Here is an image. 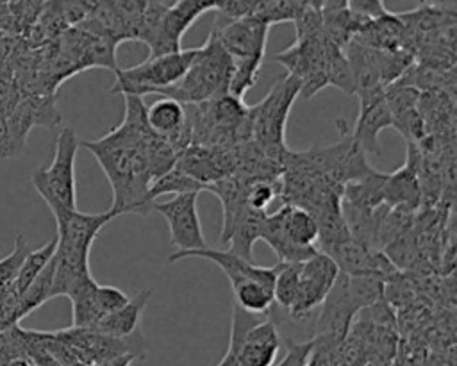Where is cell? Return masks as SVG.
Returning <instances> with one entry per match:
<instances>
[{"label": "cell", "instance_id": "cell-15", "mask_svg": "<svg viewBox=\"0 0 457 366\" xmlns=\"http://www.w3.org/2000/svg\"><path fill=\"white\" fill-rule=\"evenodd\" d=\"M216 0H177L162 14L157 30L148 43L150 55L159 57L182 50L180 39L186 30L205 12L214 11Z\"/></svg>", "mask_w": 457, "mask_h": 366}, {"label": "cell", "instance_id": "cell-4", "mask_svg": "<svg viewBox=\"0 0 457 366\" xmlns=\"http://www.w3.org/2000/svg\"><path fill=\"white\" fill-rule=\"evenodd\" d=\"M232 79V59L211 29L205 43L187 68V71L171 86L159 89L155 95L171 98L182 105H196L228 93Z\"/></svg>", "mask_w": 457, "mask_h": 366}, {"label": "cell", "instance_id": "cell-2", "mask_svg": "<svg viewBox=\"0 0 457 366\" xmlns=\"http://www.w3.org/2000/svg\"><path fill=\"white\" fill-rule=\"evenodd\" d=\"M57 223V246L54 254V282L52 298H71L87 282L93 280L89 270V250L98 237L100 230L116 218L107 209L98 214L77 211H52Z\"/></svg>", "mask_w": 457, "mask_h": 366}, {"label": "cell", "instance_id": "cell-14", "mask_svg": "<svg viewBox=\"0 0 457 366\" xmlns=\"http://www.w3.org/2000/svg\"><path fill=\"white\" fill-rule=\"evenodd\" d=\"M337 275V264L321 252H316L312 257L300 262V279L296 296L291 307L287 309L289 316L293 320L307 318L318 305L323 304Z\"/></svg>", "mask_w": 457, "mask_h": 366}, {"label": "cell", "instance_id": "cell-29", "mask_svg": "<svg viewBox=\"0 0 457 366\" xmlns=\"http://www.w3.org/2000/svg\"><path fill=\"white\" fill-rule=\"evenodd\" d=\"M327 82L328 86H336L346 95H355V80L345 50L332 43L328 45L327 54Z\"/></svg>", "mask_w": 457, "mask_h": 366}, {"label": "cell", "instance_id": "cell-28", "mask_svg": "<svg viewBox=\"0 0 457 366\" xmlns=\"http://www.w3.org/2000/svg\"><path fill=\"white\" fill-rule=\"evenodd\" d=\"M300 262H277L273 280V302L282 309H289L298 287Z\"/></svg>", "mask_w": 457, "mask_h": 366}, {"label": "cell", "instance_id": "cell-17", "mask_svg": "<svg viewBox=\"0 0 457 366\" xmlns=\"http://www.w3.org/2000/svg\"><path fill=\"white\" fill-rule=\"evenodd\" d=\"M61 121V112L54 104V95L36 96L21 95L14 109L7 118L9 127V148L11 157L23 150L25 139L34 125H43L46 129L55 127Z\"/></svg>", "mask_w": 457, "mask_h": 366}, {"label": "cell", "instance_id": "cell-26", "mask_svg": "<svg viewBox=\"0 0 457 366\" xmlns=\"http://www.w3.org/2000/svg\"><path fill=\"white\" fill-rule=\"evenodd\" d=\"M55 246H57V239L55 236L45 243L43 246L36 248V250H29L27 255L23 257V262L18 270V277H16V282H14V293L18 295V300L20 296L27 291V287L32 284V280L43 271V268L50 262V259L54 257L55 254Z\"/></svg>", "mask_w": 457, "mask_h": 366}, {"label": "cell", "instance_id": "cell-7", "mask_svg": "<svg viewBox=\"0 0 457 366\" xmlns=\"http://www.w3.org/2000/svg\"><path fill=\"white\" fill-rule=\"evenodd\" d=\"M261 239L271 246L278 262H303L318 252V225L309 211L282 204L266 214Z\"/></svg>", "mask_w": 457, "mask_h": 366}, {"label": "cell", "instance_id": "cell-34", "mask_svg": "<svg viewBox=\"0 0 457 366\" xmlns=\"http://www.w3.org/2000/svg\"><path fill=\"white\" fill-rule=\"evenodd\" d=\"M136 359H137L136 355H130V354H127V355H120V357H114V359H111V361H107V362H104V364H100V366H130V364H132Z\"/></svg>", "mask_w": 457, "mask_h": 366}, {"label": "cell", "instance_id": "cell-24", "mask_svg": "<svg viewBox=\"0 0 457 366\" xmlns=\"http://www.w3.org/2000/svg\"><path fill=\"white\" fill-rule=\"evenodd\" d=\"M266 220V212L264 211H255L252 207H245L239 216L236 218L228 239H227V250H230L232 254L239 255L245 261L253 262V243L257 239H261V232H262V225Z\"/></svg>", "mask_w": 457, "mask_h": 366}, {"label": "cell", "instance_id": "cell-12", "mask_svg": "<svg viewBox=\"0 0 457 366\" xmlns=\"http://www.w3.org/2000/svg\"><path fill=\"white\" fill-rule=\"evenodd\" d=\"M330 41L325 34L295 39L291 46L275 54V61L286 66L287 75L300 82V95L311 98L328 86L327 82V54Z\"/></svg>", "mask_w": 457, "mask_h": 366}, {"label": "cell", "instance_id": "cell-33", "mask_svg": "<svg viewBox=\"0 0 457 366\" xmlns=\"http://www.w3.org/2000/svg\"><path fill=\"white\" fill-rule=\"evenodd\" d=\"M312 355V339L305 343H287V354L277 366H309Z\"/></svg>", "mask_w": 457, "mask_h": 366}, {"label": "cell", "instance_id": "cell-20", "mask_svg": "<svg viewBox=\"0 0 457 366\" xmlns=\"http://www.w3.org/2000/svg\"><path fill=\"white\" fill-rule=\"evenodd\" d=\"M361 107L355 129L350 130L355 143L364 154H378V134L386 127H393L391 112L386 102V89H373L357 95Z\"/></svg>", "mask_w": 457, "mask_h": 366}, {"label": "cell", "instance_id": "cell-10", "mask_svg": "<svg viewBox=\"0 0 457 366\" xmlns=\"http://www.w3.org/2000/svg\"><path fill=\"white\" fill-rule=\"evenodd\" d=\"M198 46L195 48H182L175 54L148 57L146 61L125 68L116 70V80L111 86V93H121L143 96V95H155L159 89H164L175 84L191 66Z\"/></svg>", "mask_w": 457, "mask_h": 366}, {"label": "cell", "instance_id": "cell-16", "mask_svg": "<svg viewBox=\"0 0 457 366\" xmlns=\"http://www.w3.org/2000/svg\"><path fill=\"white\" fill-rule=\"evenodd\" d=\"M237 166V148L225 146H200L189 145L179 157L173 168L200 182L211 186L216 180L230 175Z\"/></svg>", "mask_w": 457, "mask_h": 366}, {"label": "cell", "instance_id": "cell-19", "mask_svg": "<svg viewBox=\"0 0 457 366\" xmlns=\"http://www.w3.org/2000/svg\"><path fill=\"white\" fill-rule=\"evenodd\" d=\"M420 164H421L420 146L416 143H409L405 164L398 168L395 173H389L386 177L384 204L389 209L412 214V211L418 207L421 200V187H420V177H418Z\"/></svg>", "mask_w": 457, "mask_h": 366}, {"label": "cell", "instance_id": "cell-1", "mask_svg": "<svg viewBox=\"0 0 457 366\" xmlns=\"http://www.w3.org/2000/svg\"><path fill=\"white\" fill-rule=\"evenodd\" d=\"M125 114L118 127L105 136L91 141H80L104 170L111 189L116 216L136 212L148 214L152 204L148 187L152 184L148 166V146L157 137L146 123V107L141 96L125 95Z\"/></svg>", "mask_w": 457, "mask_h": 366}, {"label": "cell", "instance_id": "cell-22", "mask_svg": "<svg viewBox=\"0 0 457 366\" xmlns=\"http://www.w3.org/2000/svg\"><path fill=\"white\" fill-rule=\"evenodd\" d=\"M187 257H200V259H207V261L218 264L223 270V273L227 275L228 282H230V287H234V286H237V284H241L245 280H250V279H257V280H271V279H275V266H271V268L257 266V264H253L250 261L241 259L239 255L232 254L227 248L207 246V248L191 250V252H173L168 257V261L175 262V261L187 259Z\"/></svg>", "mask_w": 457, "mask_h": 366}, {"label": "cell", "instance_id": "cell-3", "mask_svg": "<svg viewBox=\"0 0 457 366\" xmlns=\"http://www.w3.org/2000/svg\"><path fill=\"white\" fill-rule=\"evenodd\" d=\"M191 127V145L237 148L252 141L250 105L232 95L184 105Z\"/></svg>", "mask_w": 457, "mask_h": 366}, {"label": "cell", "instance_id": "cell-5", "mask_svg": "<svg viewBox=\"0 0 457 366\" xmlns=\"http://www.w3.org/2000/svg\"><path fill=\"white\" fill-rule=\"evenodd\" d=\"M220 45L232 59L228 95L241 98L255 86L264 62L270 25L255 16L212 27Z\"/></svg>", "mask_w": 457, "mask_h": 366}, {"label": "cell", "instance_id": "cell-18", "mask_svg": "<svg viewBox=\"0 0 457 366\" xmlns=\"http://www.w3.org/2000/svg\"><path fill=\"white\" fill-rule=\"evenodd\" d=\"M71 302V327L95 329L107 314L114 312L129 302V296L114 286H100L91 280L77 295L70 298Z\"/></svg>", "mask_w": 457, "mask_h": 366}, {"label": "cell", "instance_id": "cell-8", "mask_svg": "<svg viewBox=\"0 0 457 366\" xmlns=\"http://www.w3.org/2000/svg\"><path fill=\"white\" fill-rule=\"evenodd\" d=\"M79 148L80 141L75 130L64 127L57 136L52 162L32 173V186L50 211H77L75 157Z\"/></svg>", "mask_w": 457, "mask_h": 366}, {"label": "cell", "instance_id": "cell-30", "mask_svg": "<svg viewBox=\"0 0 457 366\" xmlns=\"http://www.w3.org/2000/svg\"><path fill=\"white\" fill-rule=\"evenodd\" d=\"M305 7V0H257L253 16L266 21L270 27L282 21H296Z\"/></svg>", "mask_w": 457, "mask_h": 366}, {"label": "cell", "instance_id": "cell-27", "mask_svg": "<svg viewBox=\"0 0 457 366\" xmlns=\"http://www.w3.org/2000/svg\"><path fill=\"white\" fill-rule=\"evenodd\" d=\"M52 282H54V257L43 268V271L32 280L27 291L20 296L18 311H16L18 321L52 298Z\"/></svg>", "mask_w": 457, "mask_h": 366}, {"label": "cell", "instance_id": "cell-11", "mask_svg": "<svg viewBox=\"0 0 457 366\" xmlns=\"http://www.w3.org/2000/svg\"><path fill=\"white\" fill-rule=\"evenodd\" d=\"M59 341H62L75 359L86 366H100L120 355H136L137 359L145 357V339L141 332H134L129 337H111L100 334L93 329L68 327L52 330Z\"/></svg>", "mask_w": 457, "mask_h": 366}, {"label": "cell", "instance_id": "cell-25", "mask_svg": "<svg viewBox=\"0 0 457 366\" xmlns=\"http://www.w3.org/2000/svg\"><path fill=\"white\" fill-rule=\"evenodd\" d=\"M386 173L373 170L371 173L355 179L343 186L341 200L357 207L375 209L384 204V186H386Z\"/></svg>", "mask_w": 457, "mask_h": 366}, {"label": "cell", "instance_id": "cell-31", "mask_svg": "<svg viewBox=\"0 0 457 366\" xmlns=\"http://www.w3.org/2000/svg\"><path fill=\"white\" fill-rule=\"evenodd\" d=\"M200 191H205V186L184 175L177 168H171L168 173H164L162 177L152 182V186L148 187V200L155 202L157 196L166 193L182 195V193H200Z\"/></svg>", "mask_w": 457, "mask_h": 366}, {"label": "cell", "instance_id": "cell-35", "mask_svg": "<svg viewBox=\"0 0 457 366\" xmlns=\"http://www.w3.org/2000/svg\"><path fill=\"white\" fill-rule=\"evenodd\" d=\"M77 366H86V364H77Z\"/></svg>", "mask_w": 457, "mask_h": 366}, {"label": "cell", "instance_id": "cell-21", "mask_svg": "<svg viewBox=\"0 0 457 366\" xmlns=\"http://www.w3.org/2000/svg\"><path fill=\"white\" fill-rule=\"evenodd\" d=\"M146 123L154 134L170 143L177 155H180L193 141L186 109L171 98L162 96L146 107Z\"/></svg>", "mask_w": 457, "mask_h": 366}, {"label": "cell", "instance_id": "cell-32", "mask_svg": "<svg viewBox=\"0 0 457 366\" xmlns=\"http://www.w3.org/2000/svg\"><path fill=\"white\" fill-rule=\"evenodd\" d=\"M257 0H216L214 11L223 14L228 21H236L246 16H253Z\"/></svg>", "mask_w": 457, "mask_h": 366}, {"label": "cell", "instance_id": "cell-13", "mask_svg": "<svg viewBox=\"0 0 457 366\" xmlns=\"http://www.w3.org/2000/svg\"><path fill=\"white\" fill-rule=\"evenodd\" d=\"M198 195L200 193H182L173 195L168 202L152 204V211L159 212L166 220L170 241L177 252L202 250L209 246L198 216Z\"/></svg>", "mask_w": 457, "mask_h": 366}, {"label": "cell", "instance_id": "cell-23", "mask_svg": "<svg viewBox=\"0 0 457 366\" xmlns=\"http://www.w3.org/2000/svg\"><path fill=\"white\" fill-rule=\"evenodd\" d=\"M150 296H152L150 287L139 291L137 295L129 298V302L125 305H121L114 312L107 314L102 321H98V325L93 330L111 336V337H120V339L132 336L134 332L139 330L137 329L139 320H141V314H143Z\"/></svg>", "mask_w": 457, "mask_h": 366}, {"label": "cell", "instance_id": "cell-9", "mask_svg": "<svg viewBox=\"0 0 457 366\" xmlns=\"http://www.w3.org/2000/svg\"><path fill=\"white\" fill-rule=\"evenodd\" d=\"M280 350V334L266 314H250L232 305L228 348L237 366H273Z\"/></svg>", "mask_w": 457, "mask_h": 366}, {"label": "cell", "instance_id": "cell-6", "mask_svg": "<svg viewBox=\"0 0 457 366\" xmlns=\"http://www.w3.org/2000/svg\"><path fill=\"white\" fill-rule=\"evenodd\" d=\"M300 96V82L291 77H280L266 93V96L250 105L252 143L273 162L282 166L287 154L286 127L295 100Z\"/></svg>", "mask_w": 457, "mask_h": 366}]
</instances>
